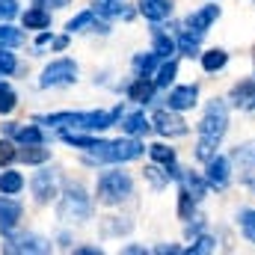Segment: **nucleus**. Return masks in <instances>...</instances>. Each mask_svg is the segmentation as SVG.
Returning a JSON list of instances; mask_svg holds the SVG:
<instances>
[{"mask_svg":"<svg viewBox=\"0 0 255 255\" xmlns=\"http://www.w3.org/2000/svg\"><path fill=\"white\" fill-rule=\"evenodd\" d=\"M226 125H229V113H226V104L223 101H211L208 110H205V119L199 125V133H202V142H199V157L202 160H211L214 157V148L220 142V136L226 133Z\"/></svg>","mask_w":255,"mask_h":255,"instance_id":"nucleus-1","label":"nucleus"},{"mask_svg":"<svg viewBox=\"0 0 255 255\" xmlns=\"http://www.w3.org/2000/svg\"><path fill=\"white\" fill-rule=\"evenodd\" d=\"M122 116V110H107V113H54V116H36V122L42 125H77V128H86V130H104L110 128L116 119Z\"/></svg>","mask_w":255,"mask_h":255,"instance_id":"nucleus-2","label":"nucleus"},{"mask_svg":"<svg viewBox=\"0 0 255 255\" xmlns=\"http://www.w3.org/2000/svg\"><path fill=\"white\" fill-rule=\"evenodd\" d=\"M142 154V142L136 139H116V142H95L89 148V160H107V163H119V160H133Z\"/></svg>","mask_w":255,"mask_h":255,"instance_id":"nucleus-3","label":"nucleus"},{"mask_svg":"<svg viewBox=\"0 0 255 255\" xmlns=\"http://www.w3.org/2000/svg\"><path fill=\"white\" fill-rule=\"evenodd\" d=\"M130 178H128V172H104L101 178H98V199L104 202V205H116V202H122L130 196Z\"/></svg>","mask_w":255,"mask_h":255,"instance_id":"nucleus-4","label":"nucleus"},{"mask_svg":"<svg viewBox=\"0 0 255 255\" xmlns=\"http://www.w3.org/2000/svg\"><path fill=\"white\" fill-rule=\"evenodd\" d=\"M89 199H86V193L83 187H68V193L63 196V202H60V220H68V223H83V220H89Z\"/></svg>","mask_w":255,"mask_h":255,"instance_id":"nucleus-5","label":"nucleus"},{"mask_svg":"<svg viewBox=\"0 0 255 255\" xmlns=\"http://www.w3.org/2000/svg\"><path fill=\"white\" fill-rule=\"evenodd\" d=\"M74 77H77V65L71 60H57V63H51L42 71L39 83L42 86H63V83H71Z\"/></svg>","mask_w":255,"mask_h":255,"instance_id":"nucleus-6","label":"nucleus"},{"mask_svg":"<svg viewBox=\"0 0 255 255\" xmlns=\"http://www.w3.org/2000/svg\"><path fill=\"white\" fill-rule=\"evenodd\" d=\"M57 184H60V178H57V172H36L33 175V196L39 199V202H51L54 196H57Z\"/></svg>","mask_w":255,"mask_h":255,"instance_id":"nucleus-7","label":"nucleus"},{"mask_svg":"<svg viewBox=\"0 0 255 255\" xmlns=\"http://www.w3.org/2000/svg\"><path fill=\"white\" fill-rule=\"evenodd\" d=\"M154 128H157L163 136H181V133H187V125H184L175 113H169V110H157V113H154Z\"/></svg>","mask_w":255,"mask_h":255,"instance_id":"nucleus-8","label":"nucleus"},{"mask_svg":"<svg viewBox=\"0 0 255 255\" xmlns=\"http://www.w3.org/2000/svg\"><path fill=\"white\" fill-rule=\"evenodd\" d=\"M196 98H199L196 86H178V89L169 92V110H187V107L196 104Z\"/></svg>","mask_w":255,"mask_h":255,"instance_id":"nucleus-9","label":"nucleus"},{"mask_svg":"<svg viewBox=\"0 0 255 255\" xmlns=\"http://www.w3.org/2000/svg\"><path fill=\"white\" fill-rule=\"evenodd\" d=\"M217 15H220V9H217V6H202L199 12H193L190 18H187V27L196 30V33H205V30L217 21Z\"/></svg>","mask_w":255,"mask_h":255,"instance_id":"nucleus-10","label":"nucleus"},{"mask_svg":"<svg viewBox=\"0 0 255 255\" xmlns=\"http://www.w3.org/2000/svg\"><path fill=\"white\" fill-rule=\"evenodd\" d=\"M208 181L220 190L229 184V160L226 157H211L208 160Z\"/></svg>","mask_w":255,"mask_h":255,"instance_id":"nucleus-11","label":"nucleus"},{"mask_svg":"<svg viewBox=\"0 0 255 255\" xmlns=\"http://www.w3.org/2000/svg\"><path fill=\"white\" fill-rule=\"evenodd\" d=\"M21 220V205L12 202V199H0V229L3 232H12Z\"/></svg>","mask_w":255,"mask_h":255,"instance_id":"nucleus-12","label":"nucleus"},{"mask_svg":"<svg viewBox=\"0 0 255 255\" xmlns=\"http://www.w3.org/2000/svg\"><path fill=\"white\" fill-rule=\"evenodd\" d=\"M232 101H235V107H241V110H255V83L253 80L238 83V86L232 89Z\"/></svg>","mask_w":255,"mask_h":255,"instance_id":"nucleus-13","label":"nucleus"},{"mask_svg":"<svg viewBox=\"0 0 255 255\" xmlns=\"http://www.w3.org/2000/svg\"><path fill=\"white\" fill-rule=\"evenodd\" d=\"M139 12L148 21H163L172 12V6H169V0H139Z\"/></svg>","mask_w":255,"mask_h":255,"instance_id":"nucleus-14","label":"nucleus"},{"mask_svg":"<svg viewBox=\"0 0 255 255\" xmlns=\"http://www.w3.org/2000/svg\"><path fill=\"white\" fill-rule=\"evenodd\" d=\"M3 250H6V253H45L42 241H39V238H33V235H30V238L24 235V238H15V241H9Z\"/></svg>","mask_w":255,"mask_h":255,"instance_id":"nucleus-15","label":"nucleus"},{"mask_svg":"<svg viewBox=\"0 0 255 255\" xmlns=\"http://www.w3.org/2000/svg\"><path fill=\"white\" fill-rule=\"evenodd\" d=\"M51 24V15L39 6V9H30L27 15H24V27L27 30H42V27H48Z\"/></svg>","mask_w":255,"mask_h":255,"instance_id":"nucleus-16","label":"nucleus"},{"mask_svg":"<svg viewBox=\"0 0 255 255\" xmlns=\"http://www.w3.org/2000/svg\"><path fill=\"white\" fill-rule=\"evenodd\" d=\"M15 157H21L24 163H45V160H48V148H42V142H36V145L21 148Z\"/></svg>","mask_w":255,"mask_h":255,"instance_id":"nucleus-17","label":"nucleus"},{"mask_svg":"<svg viewBox=\"0 0 255 255\" xmlns=\"http://www.w3.org/2000/svg\"><path fill=\"white\" fill-rule=\"evenodd\" d=\"M24 42V33L9 27V24H0V48H18Z\"/></svg>","mask_w":255,"mask_h":255,"instance_id":"nucleus-18","label":"nucleus"},{"mask_svg":"<svg viewBox=\"0 0 255 255\" xmlns=\"http://www.w3.org/2000/svg\"><path fill=\"white\" fill-rule=\"evenodd\" d=\"M122 130L125 133H145L148 130V122H145V116L142 113H130V116H125V122H122Z\"/></svg>","mask_w":255,"mask_h":255,"instance_id":"nucleus-19","label":"nucleus"},{"mask_svg":"<svg viewBox=\"0 0 255 255\" xmlns=\"http://www.w3.org/2000/svg\"><path fill=\"white\" fill-rule=\"evenodd\" d=\"M154 60H157V54H136V57H133V71H136V77H148L151 68H154Z\"/></svg>","mask_w":255,"mask_h":255,"instance_id":"nucleus-20","label":"nucleus"},{"mask_svg":"<svg viewBox=\"0 0 255 255\" xmlns=\"http://www.w3.org/2000/svg\"><path fill=\"white\" fill-rule=\"evenodd\" d=\"M9 133H15L24 145H36V142H42V130H39V128H9Z\"/></svg>","mask_w":255,"mask_h":255,"instance_id":"nucleus-21","label":"nucleus"},{"mask_svg":"<svg viewBox=\"0 0 255 255\" xmlns=\"http://www.w3.org/2000/svg\"><path fill=\"white\" fill-rule=\"evenodd\" d=\"M24 187V178L18 172H0V193H18Z\"/></svg>","mask_w":255,"mask_h":255,"instance_id":"nucleus-22","label":"nucleus"},{"mask_svg":"<svg viewBox=\"0 0 255 255\" xmlns=\"http://www.w3.org/2000/svg\"><path fill=\"white\" fill-rule=\"evenodd\" d=\"M154 54L157 57H172L175 54V42L166 33H154Z\"/></svg>","mask_w":255,"mask_h":255,"instance_id":"nucleus-23","label":"nucleus"},{"mask_svg":"<svg viewBox=\"0 0 255 255\" xmlns=\"http://www.w3.org/2000/svg\"><path fill=\"white\" fill-rule=\"evenodd\" d=\"M151 92H154V86H151L145 77H139V80L130 86V92H128V95H130L133 101H148V98H151Z\"/></svg>","mask_w":255,"mask_h":255,"instance_id":"nucleus-24","label":"nucleus"},{"mask_svg":"<svg viewBox=\"0 0 255 255\" xmlns=\"http://www.w3.org/2000/svg\"><path fill=\"white\" fill-rule=\"evenodd\" d=\"M226 60H229V57H226L223 51H208V54L202 57V65H205V71H220V68L226 65Z\"/></svg>","mask_w":255,"mask_h":255,"instance_id":"nucleus-25","label":"nucleus"},{"mask_svg":"<svg viewBox=\"0 0 255 255\" xmlns=\"http://www.w3.org/2000/svg\"><path fill=\"white\" fill-rule=\"evenodd\" d=\"M199 36H202V33H181V39H178V48H181V54L193 57V54L199 51Z\"/></svg>","mask_w":255,"mask_h":255,"instance_id":"nucleus-26","label":"nucleus"},{"mask_svg":"<svg viewBox=\"0 0 255 255\" xmlns=\"http://www.w3.org/2000/svg\"><path fill=\"white\" fill-rule=\"evenodd\" d=\"M148 151H151V157H154L157 163H166V166H172V163H175V151H172V148H166V145H151Z\"/></svg>","mask_w":255,"mask_h":255,"instance_id":"nucleus-27","label":"nucleus"},{"mask_svg":"<svg viewBox=\"0 0 255 255\" xmlns=\"http://www.w3.org/2000/svg\"><path fill=\"white\" fill-rule=\"evenodd\" d=\"M235 160H238L244 169L255 166V148H253V145H244V148H238V151H235Z\"/></svg>","mask_w":255,"mask_h":255,"instance_id":"nucleus-28","label":"nucleus"},{"mask_svg":"<svg viewBox=\"0 0 255 255\" xmlns=\"http://www.w3.org/2000/svg\"><path fill=\"white\" fill-rule=\"evenodd\" d=\"M12 110H15V92L0 83V113H12Z\"/></svg>","mask_w":255,"mask_h":255,"instance_id":"nucleus-29","label":"nucleus"},{"mask_svg":"<svg viewBox=\"0 0 255 255\" xmlns=\"http://www.w3.org/2000/svg\"><path fill=\"white\" fill-rule=\"evenodd\" d=\"M175 71H178V65L169 60V63L157 71V86H169V83H172V77H175Z\"/></svg>","mask_w":255,"mask_h":255,"instance_id":"nucleus-30","label":"nucleus"},{"mask_svg":"<svg viewBox=\"0 0 255 255\" xmlns=\"http://www.w3.org/2000/svg\"><path fill=\"white\" fill-rule=\"evenodd\" d=\"M92 21H95V12H80L77 18L68 21V30H71V33H74V30H83V27H89Z\"/></svg>","mask_w":255,"mask_h":255,"instance_id":"nucleus-31","label":"nucleus"},{"mask_svg":"<svg viewBox=\"0 0 255 255\" xmlns=\"http://www.w3.org/2000/svg\"><path fill=\"white\" fill-rule=\"evenodd\" d=\"M63 139L68 145H80V148H92V145H95L92 136H80V133H63Z\"/></svg>","mask_w":255,"mask_h":255,"instance_id":"nucleus-32","label":"nucleus"},{"mask_svg":"<svg viewBox=\"0 0 255 255\" xmlns=\"http://www.w3.org/2000/svg\"><path fill=\"white\" fill-rule=\"evenodd\" d=\"M18 15V0H0V21H9Z\"/></svg>","mask_w":255,"mask_h":255,"instance_id":"nucleus-33","label":"nucleus"},{"mask_svg":"<svg viewBox=\"0 0 255 255\" xmlns=\"http://www.w3.org/2000/svg\"><path fill=\"white\" fill-rule=\"evenodd\" d=\"M241 226H244V235L255 241V211H247L244 217H241Z\"/></svg>","mask_w":255,"mask_h":255,"instance_id":"nucleus-34","label":"nucleus"},{"mask_svg":"<svg viewBox=\"0 0 255 255\" xmlns=\"http://www.w3.org/2000/svg\"><path fill=\"white\" fill-rule=\"evenodd\" d=\"M187 187L193 190V199H202L205 196V181L196 178V175H187Z\"/></svg>","mask_w":255,"mask_h":255,"instance_id":"nucleus-35","label":"nucleus"},{"mask_svg":"<svg viewBox=\"0 0 255 255\" xmlns=\"http://www.w3.org/2000/svg\"><path fill=\"white\" fill-rule=\"evenodd\" d=\"M9 71H15V57L0 51V74H9Z\"/></svg>","mask_w":255,"mask_h":255,"instance_id":"nucleus-36","label":"nucleus"},{"mask_svg":"<svg viewBox=\"0 0 255 255\" xmlns=\"http://www.w3.org/2000/svg\"><path fill=\"white\" fill-rule=\"evenodd\" d=\"M15 154H18V151H15V148H12V145L6 142V139H0V163H9V160H12Z\"/></svg>","mask_w":255,"mask_h":255,"instance_id":"nucleus-37","label":"nucleus"},{"mask_svg":"<svg viewBox=\"0 0 255 255\" xmlns=\"http://www.w3.org/2000/svg\"><path fill=\"white\" fill-rule=\"evenodd\" d=\"M211 250H214V241L211 238H199L196 247H190V253H211Z\"/></svg>","mask_w":255,"mask_h":255,"instance_id":"nucleus-38","label":"nucleus"},{"mask_svg":"<svg viewBox=\"0 0 255 255\" xmlns=\"http://www.w3.org/2000/svg\"><path fill=\"white\" fill-rule=\"evenodd\" d=\"M145 178H148L154 187H160V184H163V178L157 175V169H154V166H148V169H145Z\"/></svg>","mask_w":255,"mask_h":255,"instance_id":"nucleus-39","label":"nucleus"},{"mask_svg":"<svg viewBox=\"0 0 255 255\" xmlns=\"http://www.w3.org/2000/svg\"><path fill=\"white\" fill-rule=\"evenodd\" d=\"M187 214H190V196L181 193V217H187Z\"/></svg>","mask_w":255,"mask_h":255,"instance_id":"nucleus-40","label":"nucleus"},{"mask_svg":"<svg viewBox=\"0 0 255 255\" xmlns=\"http://www.w3.org/2000/svg\"><path fill=\"white\" fill-rule=\"evenodd\" d=\"M39 6H65L68 0H36Z\"/></svg>","mask_w":255,"mask_h":255,"instance_id":"nucleus-41","label":"nucleus"},{"mask_svg":"<svg viewBox=\"0 0 255 255\" xmlns=\"http://www.w3.org/2000/svg\"><path fill=\"white\" fill-rule=\"evenodd\" d=\"M51 45H54V48H57V51H63L65 45H68V39H65V36H60V39H54V42H51Z\"/></svg>","mask_w":255,"mask_h":255,"instance_id":"nucleus-42","label":"nucleus"},{"mask_svg":"<svg viewBox=\"0 0 255 255\" xmlns=\"http://www.w3.org/2000/svg\"><path fill=\"white\" fill-rule=\"evenodd\" d=\"M110 3H113V0H110Z\"/></svg>","mask_w":255,"mask_h":255,"instance_id":"nucleus-43","label":"nucleus"}]
</instances>
